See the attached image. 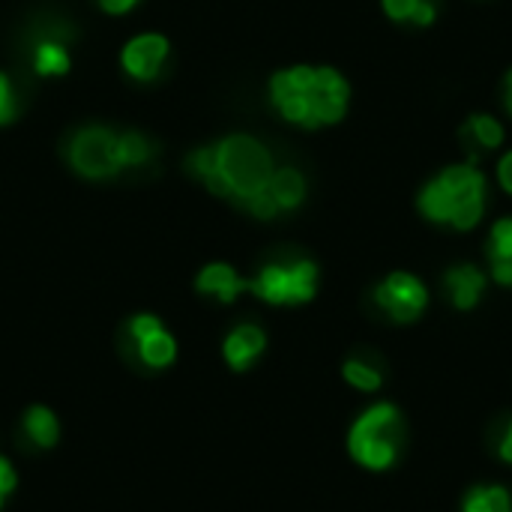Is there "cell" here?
<instances>
[{"mask_svg":"<svg viewBox=\"0 0 512 512\" xmlns=\"http://www.w3.org/2000/svg\"><path fill=\"white\" fill-rule=\"evenodd\" d=\"M501 459L512 462V423L510 429H507V435H504V441H501Z\"/></svg>","mask_w":512,"mask_h":512,"instance_id":"obj_27","label":"cell"},{"mask_svg":"<svg viewBox=\"0 0 512 512\" xmlns=\"http://www.w3.org/2000/svg\"><path fill=\"white\" fill-rule=\"evenodd\" d=\"M186 168L213 195L237 201L243 210H249L258 219H273L279 213L267 195L270 177L276 171L273 159L249 135H231L219 144L198 147L186 159Z\"/></svg>","mask_w":512,"mask_h":512,"instance_id":"obj_1","label":"cell"},{"mask_svg":"<svg viewBox=\"0 0 512 512\" xmlns=\"http://www.w3.org/2000/svg\"><path fill=\"white\" fill-rule=\"evenodd\" d=\"M0 507H3V495H0Z\"/></svg>","mask_w":512,"mask_h":512,"instance_id":"obj_29","label":"cell"},{"mask_svg":"<svg viewBox=\"0 0 512 512\" xmlns=\"http://www.w3.org/2000/svg\"><path fill=\"white\" fill-rule=\"evenodd\" d=\"M489 255H492V273L501 285H512V216L501 219L492 231V243H489Z\"/></svg>","mask_w":512,"mask_h":512,"instance_id":"obj_14","label":"cell"},{"mask_svg":"<svg viewBox=\"0 0 512 512\" xmlns=\"http://www.w3.org/2000/svg\"><path fill=\"white\" fill-rule=\"evenodd\" d=\"M135 345H138L141 360H144L147 366H153V369L168 366V363L174 360V354H177L174 339H171L165 330H159V333H153V336H147V339H141V342H135Z\"/></svg>","mask_w":512,"mask_h":512,"instance_id":"obj_17","label":"cell"},{"mask_svg":"<svg viewBox=\"0 0 512 512\" xmlns=\"http://www.w3.org/2000/svg\"><path fill=\"white\" fill-rule=\"evenodd\" d=\"M195 285H198L201 294H213V297H219L222 303H231L240 291H246L249 282H243L228 264H210V267L201 270V276H198Z\"/></svg>","mask_w":512,"mask_h":512,"instance_id":"obj_12","label":"cell"},{"mask_svg":"<svg viewBox=\"0 0 512 512\" xmlns=\"http://www.w3.org/2000/svg\"><path fill=\"white\" fill-rule=\"evenodd\" d=\"M159 330H162V324H159V318H153V315H138V318L129 321V336H132L135 342H141V339H147V336H153V333H159Z\"/></svg>","mask_w":512,"mask_h":512,"instance_id":"obj_23","label":"cell"},{"mask_svg":"<svg viewBox=\"0 0 512 512\" xmlns=\"http://www.w3.org/2000/svg\"><path fill=\"white\" fill-rule=\"evenodd\" d=\"M507 111L512 114V69L507 72Z\"/></svg>","mask_w":512,"mask_h":512,"instance_id":"obj_28","label":"cell"},{"mask_svg":"<svg viewBox=\"0 0 512 512\" xmlns=\"http://www.w3.org/2000/svg\"><path fill=\"white\" fill-rule=\"evenodd\" d=\"M12 489H15V471H12V465L0 456V495L6 498Z\"/></svg>","mask_w":512,"mask_h":512,"instance_id":"obj_24","label":"cell"},{"mask_svg":"<svg viewBox=\"0 0 512 512\" xmlns=\"http://www.w3.org/2000/svg\"><path fill=\"white\" fill-rule=\"evenodd\" d=\"M69 162L81 177H90V180L114 177L120 171L117 135L102 126H87L75 132V138L69 141Z\"/></svg>","mask_w":512,"mask_h":512,"instance_id":"obj_6","label":"cell"},{"mask_svg":"<svg viewBox=\"0 0 512 512\" xmlns=\"http://www.w3.org/2000/svg\"><path fill=\"white\" fill-rule=\"evenodd\" d=\"M342 375H345V381H348L351 387H357V390H378V387H381V372L372 369V366L363 363V360H348L345 369H342Z\"/></svg>","mask_w":512,"mask_h":512,"instance_id":"obj_21","label":"cell"},{"mask_svg":"<svg viewBox=\"0 0 512 512\" xmlns=\"http://www.w3.org/2000/svg\"><path fill=\"white\" fill-rule=\"evenodd\" d=\"M483 195V174L474 165H453L420 192V210L432 222H447L459 231H468L483 216Z\"/></svg>","mask_w":512,"mask_h":512,"instance_id":"obj_3","label":"cell"},{"mask_svg":"<svg viewBox=\"0 0 512 512\" xmlns=\"http://www.w3.org/2000/svg\"><path fill=\"white\" fill-rule=\"evenodd\" d=\"M426 300L429 294L423 282L414 279L411 273H393L375 288V303L399 324H411L414 318H420L426 309Z\"/></svg>","mask_w":512,"mask_h":512,"instance_id":"obj_7","label":"cell"},{"mask_svg":"<svg viewBox=\"0 0 512 512\" xmlns=\"http://www.w3.org/2000/svg\"><path fill=\"white\" fill-rule=\"evenodd\" d=\"M270 99L285 120L318 129L342 120L348 108V84L330 66H294L273 75Z\"/></svg>","mask_w":512,"mask_h":512,"instance_id":"obj_2","label":"cell"},{"mask_svg":"<svg viewBox=\"0 0 512 512\" xmlns=\"http://www.w3.org/2000/svg\"><path fill=\"white\" fill-rule=\"evenodd\" d=\"M384 9L393 21H414L420 27L435 21V3L432 0H384Z\"/></svg>","mask_w":512,"mask_h":512,"instance_id":"obj_16","label":"cell"},{"mask_svg":"<svg viewBox=\"0 0 512 512\" xmlns=\"http://www.w3.org/2000/svg\"><path fill=\"white\" fill-rule=\"evenodd\" d=\"M15 114H18V102H15L12 81L0 72V123H12Z\"/></svg>","mask_w":512,"mask_h":512,"instance_id":"obj_22","label":"cell"},{"mask_svg":"<svg viewBox=\"0 0 512 512\" xmlns=\"http://www.w3.org/2000/svg\"><path fill=\"white\" fill-rule=\"evenodd\" d=\"M267 195L276 204V210H294L306 198V180L297 168H279L270 177Z\"/></svg>","mask_w":512,"mask_h":512,"instance_id":"obj_13","label":"cell"},{"mask_svg":"<svg viewBox=\"0 0 512 512\" xmlns=\"http://www.w3.org/2000/svg\"><path fill=\"white\" fill-rule=\"evenodd\" d=\"M465 138H471L477 147H489V150H495V147L504 141V129H501V123H498V120H492V117H486V114H477V117H471V120H468V126H465Z\"/></svg>","mask_w":512,"mask_h":512,"instance_id":"obj_20","label":"cell"},{"mask_svg":"<svg viewBox=\"0 0 512 512\" xmlns=\"http://www.w3.org/2000/svg\"><path fill=\"white\" fill-rule=\"evenodd\" d=\"M69 27L60 24H45L39 33L30 39V63L36 75H66L69 72Z\"/></svg>","mask_w":512,"mask_h":512,"instance_id":"obj_8","label":"cell"},{"mask_svg":"<svg viewBox=\"0 0 512 512\" xmlns=\"http://www.w3.org/2000/svg\"><path fill=\"white\" fill-rule=\"evenodd\" d=\"M399 414L393 405H375L369 408L351 429V438H348V447H351V456L372 468V471H384L393 465L396 459V441H393V426H396Z\"/></svg>","mask_w":512,"mask_h":512,"instance_id":"obj_4","label":"cell"},{"mask_svg":"<svg viewBox=\"0 0 512 512\" xmlns=\"http://www.w3.org/2000/svg\"><path fill=\"white\" fill-rule=\"evenodd\" d=\"M138 0H99V6L111 15H120V12H129Z\"/></svg>","mask_w":512,"mask_h":512,"instance_id":"obj_26","label":"cell"},{"mask_svg":"<svg viewBox=\"0 0 512 512\" xmlns=\"http://www.w3.org/2000/svg\"><path fill=\"white\" fill-rule=\"evenodd\" d=\"M498 177H501V186L512 195V153H507L498 165Z\"/></svg>","mask_w":512,"mask_h":512,"instance_id":"obj_25","label":"cell"},{"mask_svg":"<svg viewBox=\"0 0 512 512\" xmlns=\"http://www.w3.org/2000/svg\"><path fill=\"white\" fill-rule=\"evenodd\" d=\"M24 429H27V435L33 438V444H39V447H54L57 444V420H54V414L48 411V408H30L27 411V417H24Z\"/></svg>","mask_w":512,"mask_h":512,"instance_id":"obj_18","label":"cell"},{"mask_svg":"<svg viewBox=\"0 0 512 512\" xmlns=\"http://www.w3.org/2000/svg\"><path fill=\"white\" fill-rule=\"evenodd\" d=\"M447 288H450V297H453L456 309H474L480 303L483 288H486V276L477 267L462 264V267H453L447 273Z\"/></svg>","mask_w":512,"mask_h":512,"instance_id":"obj_11","label":"cell"},{"mask_svg":"<svg viewBox=\"0 0 512 512\" xmlns=\"http://www.w3.org/2000/svg\"><path fill=\"white\" fill-rule=\"evenodd\" d=\"M165 57H168V39L162 33H144L123 48V69L138 81H153Z\"/></svg>","mask_w":512,"mask_h":512,"instance_id":"obj_9","label":"cell"},{"mask_svg":"<svg viewBox=\"0 0 512 512\" xmlns=\"http://www.w3.org/2000/svg\"><path fill=\"white\" fill-rule=\"evenodd\" d=\"M261 351H264V333H261L258 327H252V324L237 327V330L225 339V360H228L231 369H237V372L249 369V366L258 360Z\"/></svg>","mask_w":512,"mask_h":512,"instance_id":"obj_10","label":"cell"},{"mask_svg":"<svg viewBox=\"0 0 512 512\" xmlns=\"http://www.w3.org/2000/svg\"><path fill=\"white\" fill-rule=\"evenodd\" d=\"M462 512H512L510 495L501 486H486V489H474L465 501Z\"/></svg>","mask_w":512,"mask_h":512,"instance_id":"obj_19","label":"cell"},{"mask_svg":"<svg viewBox=\"0 0 512 512\" xmlns=\"http://www.w3.org/2000/svg\"><path fill=\"white\" fill-rule=\"evenodd\" d=\"M153 153H156V144L147 141L144 135H138V132L117 135V162H120V168L144 165V162L153 159Z\"/></svg>","mask_w":512,"mask_h":512,"instance_id":"obj_15","label":"cell"},{"mask_svg":"<svg viewBox=\"0 0 512 512\" xmlns=\"http://www.w3.org/2000/svg\"><path fill=\"white\" fill-rule=\"evenodd\" d=\"M315 282H318V270L312 261H297L291 267H282V264H270L264 267L246 288L267 300V303H276V306H285V303H306L315 297Z\"/></svg>","mask_w":512,"mask_h":512,"instance_id":"obj_5","label":"cell"}]
</instances>
